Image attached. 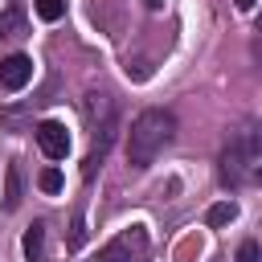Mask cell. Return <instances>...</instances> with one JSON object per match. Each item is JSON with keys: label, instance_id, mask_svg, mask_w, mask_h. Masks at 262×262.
<instances>
[{"label": "cell", "instance_id": "obj_12", "mask_svg": "<svg viewBox=\"0 0 262 262\" xmlns=\"http://www.w3.org/2000/svg\"><path fill=\"white\" fill-rule=\"evenodd\" d=\"M20 29H25V20L16 12H4L0 16V37H20Z\"/></svg>", "mask_w": 262, "mask_h": 262}, {"label": "cell", "instance_id": "obj_4", "mask_svg": "<svg viewBox=\"0 0 262 262\" xmlns=\"http://www.w3.org/2000/svg\"><path fill=\"white\" fill-rule=\"evenodd\" d=\"M143 250H147V229H143V225H131V229H123L115 242L102 246L98 262H143Z\"/></svg>", "mask_w": 262, "mask_h": 262}, {"label": "cell", "instance_id": "obj_17", "mask_svg": "<svg viewBox=\"0 0 262 262\" xmlns=\"http://www.w3.org/2000/svg\"><path fill=\"white\" fill-rule=\"evenodd\" d=\"M143 262H147V258H143Z\"/></svg>", "mask_w": 262, "mask_h": 262}, {"label": "cell", "instance_id": "obj_7", "mask_svg": "<svg viewBox=\"0 0 262 262\" xmlns=\"http://www.w3.org/2000/svg\"><path fill=\"white\" fill-rule=\"evenodd\" d=\"M20 201H25V168L8 164V172H4V209L12 213V209H20Z\"/></svg>", "mask_w": 262, "mask_h": 262}, {"label": "cell", "instance_id": "obj_13", "mask_svg": "<svg viewBox=\"0 0 262 262\" xmlns=\"http://www.w3.org/2000/svg\"><path fill=\"white\" fill-rule=\"evenodd\" d=\"M250 53H254V66L262 70V20H258V29H254V37H250Z\"/></svg>", "mask_w": 262, "mask_h": 262}, {"label": "cell", "instance_id": "obj_2", "mask_svg": "<svg viewBox=\"0 0 262 262\" xmlns=\"http://www.w3.org/2000/svg\"><path fill=\"white\" fill-rule=\"evenodd\" d=\"M258 156H262V135H258L254 127L237 131V135L225 143L221 160H217V176H221V184H229V188L254 184V172L262 168V164H258Z\"/></svg>", "mask_w": 262, "mask_h": 262}, {"label": "cell", "instance_id": "obj_8", "mask_svg": "<svg viewBox=\"0 0 262 262\" xmlns=\"http://www.w3.org/2000/svg\"><path fill=\"white\" fill-rule=\"evenodd\" d=\"M41 250H45V221L29 225V233H25V258L29 262H41Z\"/></svg>", "mask_w": 262, "mask_h": 262}, {"label": "cell", "instance_id": "obj_15", "mask_svg": "<svg viewBox=\"0 0 262 262\" xmlns=\"http://www.w3.org/2000/svg\"><path fill=\"white\" fill-rule=\"evenodd\" d=\"M143 4H147L151 12H160V8H164V0H143Z\"/></svg>", "mask_w": 262, "mask_h": 262}, {"label": "cell", "instance_id": "obj_6", "mask_svg": "<svg viewBox=\"0 0 262 262\" xmlns=\"http://www.w3.org/2000/svg\"><path fill=\"white\" fill-rule=\"evenodd\" d=\"M29 82H33V57H25V53H12V57H4V61H0V86H4L8 94L25 90Z\"/></svg>", "mask_w": 262, "mask_h": 262}, {"label": "cell", "instance_id": "obj_14", "mask_svg": "<svg viewBox=\"0 0 262 262\" xmlns=\"http://www.w3.org/2000/svg\"><path fill=\"white\" fill-rule=\"evenodd\" d=\"M233 262H258V242H242V250H237Z\"/></svg>", "mask_w": 262, "mask_h": 262}, {"label": "cell", "instance_id": "obj_16", "mask_svg": "<svg viewBox=\"0 0 262 262\" xmlns=\"http://www.w3.org/2000/svg\"><path fill=\"white\" fill-rule=\"evenodd\" d=\"M233 4H237L242 12H250V8H254V0H233Z\"/></svg>", "mask_w": 262, "mask_h": 262}, {"label": "cell", "instance_id": "obj_5", "mask_svg": "<svg viewBox=\"0 0 262 262\" xmlns=\"http://www.w3.org/2000/svg\"><path fill=\"white\" fill-rule=\"evenodd\" d=\"M37 147H41L49 160H66V151H70V131H66V123H57V119L37 123Z\"/></svg>", "mask_w": 262, "mask_h": 262}, {"label": "cell", "instance_id": "obj_3", "mask_svg": "<svg viewBox=\"0 0 262 262\" xmlns=\"http://www.w3.org/2000/svg\"><path fill=\"white\" fill-rule=\"evenodd\" d=\"M82 111H86V119H90V131H94V151L86 156V164H82V176L90 180L94 176V168L106 160V151H111V143H115V131H119V111H115V98L111 94H86V102H82Z\"/></svg>", "mask_w": 262, "mask_h": 262}, {"label": "cell", "instance_id": "obj_1", "mask_svg": "<svg viewBox=\"0 0 262 262\" xmlns=\"http://www.w3.org/2000/svg\"><path fill=\"white\" fill-rule=\"evenodd\" d=\"M172 139H176V115L164 111V106L143 111L127 131V164L131 168H147Z\"/></svg>", "mask_w": 262, "mask_h": 262}, {"label": "cell", "instance_id": "obj_10", "mask_svg": "<svg viewBox=\"0 0 262 262\" xmlns=\"http://www.w3.org/2000/svg\"><path fill=\"white\" fill-rule=\"evenodd\" d=\"M33 8H37L41 20H61V16H66V0H37Z\"/></svg>", "mask_w": 262, "mask_h": 262}, {"label": "cell", "instance_id": "obj_9", "mask_svg": "<svg viewBox=\"0 0 262 262\" xmlns=\"http://www.w3.org/2000/svg\"><path fill=\"white\" fill-rule=\"evenodd\" d=\"M233 217H237V205H233V201H217V205H213V209L205 213V225L221 229V225H229Z\"/></svg>", "mask_w": 262, "mask_h": 262}, {"label": "cell", "instance_id": "obj_11", "mask_svg": "<svg viewBox=\"0 0 262 262\" xmlns=\"http://www.w3.org/2000/svg\"><path fill=\"white\" fill-rule=\"evenodd\" d=\"M61 184H66V180H61L57 168H45V172L37 176V188H41V192H61Z\"/></svg>", "mask_w": 262, "mask_h": 262}]
</instances>
